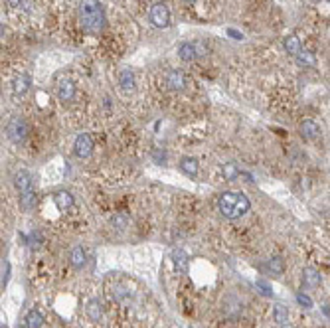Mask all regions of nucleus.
I'll list each match as a JSON object with an SVG mask.
<instances>
[{"mask_svg":"<svg viewBox=\"0 0 330 328\" xmlns=\"http://www.w3.org/2000/svg\"><path fill=\"white\" fill-rule=\"evenodd\" d=\"M77 20L85 34L99 36L105 28V10L99 0H79L77 4Z\"/></svg>","mask_w":330,"mask_h":328,"instance_id":"nucleus-1","label":"nucleus"},{"mask_svg":"<svg viewBox=\"0 0 330 328\" xmlns=\"http://www.w3.org/2000/svg\"><path fill=\"white\" fill-rule=\"evenodd\" d=\"M249 208H251V202L243 192L227 190L218 198V209L225 220H240L241 216L249 212Z\"/></svg>","mask_w":330,"mask_h":328,"instance_id":"nucleus-2","label":"nucleus"},{"mask_svg":"<svg viewBox=\"0 0 330 328\" xmlns=\"http://www.w3.org/2000/svg\"><path fill=\"white\" fill-rule=\"evenodd\" d=\"M6 136L14 143V145H22L28 136V123L22 119V117H10L8 123H6Z\"/></svg>","mask_w":330,"mask_h":328,"instance_id":"nucleus-3","label":"nucleus"},{"mask_svg":"<svg viewBox=\"0 0 330 328\" xmlns=\"http://www.w3.org/2000/svg\"><path fill=\"white\" fill-rule=\"evenodd\" d=\"M149 20L154 28H166L170 24V10L164 2H156L150 6Z\"/></svg>","mask_w":330,"mask_h":328,"instance_id":"nucleus-4","label":"nucleus"},{"mask_svg":"<svg viewBox=\"0 0 330 328\" xmlns=\"http://www.w3.org/2000/svg\"><path fill=\"white\" fill-rule=\"evenodd\" d=\"M95 149V143H93V136L89 133H79L74 140V154L77 158H89L91 152Z\"/></svg>","mask_w":330,"mask_h":328,"instance_id":"nucleus-5","label":"nucleus"},{"mask_svg":"<svg viewBox=\"0 0 330 328\" xmlns=\"http://www.w3.org/2000/svg\"><path fill=\"white\" fill-rule=\"evenodd\" d=\"M56 93H58V99H60L61 103H69V101H74L75 97V83L72 79L63 77L56 85Z\"/></svg>","mask_w":330,"mask_h":328,"instance_id":"nucleus-6","label":"nucleus"},{"mask_svg":"<svg viewBox=\"0 0 330 328\" xmlns=\"http://www.w3.org/2000/svg\"><path fill=\"white\" fill-rule=\"evenodd\" d=\"M14 186L20 194L30 192V190H34V176L28 170H18L14 174Z\"/></svg>","mask_w":330,"mask_h":328,"instance_id":"nucleus-7","label":"nucleus"},{"mask_svg":"<svg viewBox=\"0 0 330 328\" xmlns=\"http://www.w3.org/2000/svg\"><path fill=\"white\" fill-rule=\"evenodd\" d=\"M166 87L170 91H182L186 87V77L180 69H170L166 74Z\"/></svg>","mask_w":330,"mask_h":328,"instance_id":"nucleus-8","label":"nucleus"},{"mask_svg":"<svg viewBox=\"0 0 330 328\" xmlns=\"http://www.w3.org/2000/svg\"><path fill=\"white\" fill-rule=\"evenodd\" d=\"M85 314L91 322H101L103 320V304L99 298H89L85 304Z\"/></svg>","mask_w":330,"mask_h":328,"instance_id":"nucleus-9","label":"nucleus"},{"mask_svg":"<svg viewBox=\"0 0 330 328\" xmlns=\"http://www.w3.org/2000/svg\"><path fill=\"white\" fill-rule=\"evenodd\" d=\"M172 263H174V267H176L178 273L188 275V269H190V257H188V253H186L184 249H174V251H172Z\"/></svg>","mask_w":330,"mask_h":328,"instance_id":"nucleus-10","label":"nucleus"},{"mask_svg":"<svg viewBox=\"0 0 330 328\" xmlns=\"http://www.w3.org/2000/svg\"><path fill=\"white\" fill-rule=\"evenodd\" d=\"M299 133L304 140H316L320 136V127L316 125L315 121H302L299 127Z\"/></svg>","mask_w":330,"mask_h":328,"instance_id":"nucleus-11","label":"nucleus"},{"mask_svg":"<svg viewBox=\"0 0 330 328\" xmlns=\"http://www.w3.org/2000/svg\"><path fill=\"white\" fill-rule=\"evenodd\" d=\"M54 204L60 212H67V209L74 208V196L67 190H60V192L54 194Z\"/></svg>","mask_w":330,"mask_h":328,"instance_id":"nucleus-12","label":"nucleus"},{"mask_svg":"<svg viewBox=\"0 0 330 328\" xmlns=\"http://www.w3.org/2000/svg\"><path fill=\"white\" fill-rule=\"evenodd\" d=\"M69 263H72V267L74 269H83L85 267V263H87V251L81 247V245H75L74 249L69 251Z\"/></svg>","mask_w":330,"mask_h":328,"instance_id":"nucleus-13","label":"nucleus"},{"mask_svg":"<svg viewBox=\"0 0 330 328\" xmlns=\"http://www.w3.org/2000/svg\"><path fill=\"white\" fill-rule=\"evenodd\" d=\"M283 48H285V52L289 54V56L297 58V56H299V52L302 50L299 36H297V34H287L285 38H283Z\"/></svg>","mask_w":330,"mask_h":328,"instance_id":"nucleus-14","label":"nucleus"},{"mask_svg":"<svg viewBox=\"0 0 330 328\" xmlns=\"http://www.w3.org/2000/svg\"><path fill=\"white\" fill-rule=\"evenodd\" d=\"M12 91H14L16 97H22V95H26L28 91H30V77L26 74H20L14 77V81H12Z\"/></svg>","mask_w":330,"mask_h":328,"instance_id":"nucleus-15","label":"nucleus"},{"mask_svg":"<svg viewBox=\"0 0 330 328\" xmlns=\"http://www.w3.org/2000/svg\"><path fill=\"white\" fill-rule=\"evenodd\" d=\"M119 85H121V89L125 91V93H131V91H135V74H133V69H129V67L121 69V74H119Z\"/></svg>","mask_w":330,"mask_h":328,"instance_id":"nucleus-16","label":"nucleus"},{"mask_svg":"<svg viewBox=\"0 0 330 328\" xmlns=\"http://www.w3.org/2000/svg\"><path fill=\"white\" fill-rule=\"evenodd\" d=\"M178 58L182 61H194L198 58V50L194 42H182L178 45Z\"/></svg>","mask_w":330,"mask_h":328,"instance_id":"nucleus-17","label":"nucleus"},{"mask_svg":"<svg viewBox=\"0 0 330 328\" xmlns=\"http://www.w3.org/2000/svg\"><path fill=\"white\" fill-rule=\"evenodd\" d=\"M178 166H180V170L186 176H198L200 166H198V160H196L194 156H182Z\"/></svg>","mask_w":330,"mask_h":328,"instance_id":"nucleus-18","label":"nucleus"},{"mask_svg":"<svg viewBox=\"0 0 330 328\" xmlns=\"http://www.w3.org/2000/svg\"><path fill=\"white\" fill-rule=\"evenodd\" d=\"M302 283L307 285V287H311V289H316L318 285L322 283V275L313 267H307L302 271Z\"/></svg>","mask_w":330,"mask_h":328,"instance_id":"nucleus-19","label":"nucleus"},{"mask_svg":"<svg viewBox=\"0 0 330 328\" xmlns=\"http://www.w3.org/2000/svg\"><path fill=\"white\" fill-rule=\"evenodd\" d=\"M133 297H135V291H133V289L123 287V285L113 287V298L119 300V302H123V304H129V302L133 300Z\"/></svg>","mask_w":330,"mask_h":328,"instance_id":"nucleus-20","label":"nucleus"},{"mask_svg":"<svg viewBox=\"0 0 330 328\" xmlns=\"http://www.w3.org/2000/svg\"><path fill=\"white\" fill-rule=\"evenodd\" d=\"M24 326L26 328H42L44 326V314H42V311H38V309L28 311L26 318H24Z\"/></svg>","mask_w":330,"mask_h":328,"instance_id":"nucleus-21","label":"nucleus"},{"mask_svg":"<svg viewBox=\"0 0 330 328\" xmlns=\"http://www.w3.org/2000/svg\"><path fill=\"white\" fill-rule=\"evenodd\" d=\"M273 322H277L279 326L289 322V309L285 304H275L273 307Z\"/></svg>","mask_w":330,"mask_h":328,"instance_id":"nucleus-22","label":"nucleus"},{"mask_svg":"<svg viewBox=\"0 0 330 328\" xmlns=\"http://www.w3.org/2000/svg\"><path fill=\"white\" fill-rule=\"evenodd\" d=\"M20 206H22V209L30 212V209L36 206V192H34V190H30V192L20 194Z\"/></svg>","mask_w":330,"mask_h":328,"instance_id":"nucleus-23","label":"nucleus"},{"mask_svg":"<svg viewBox=\"0 0 330 328\" xmlns=\"http://www.w3.org/2000/svg\"><path fill=\"white\" fill-rule=\"evenodd\" d=\"M269 269H271V273H273V275H283V273H285V261H283V257H279V255L271 257Z\"/></svg>","mask_w":330,"mask_h":328,"instance_id":"nucleus-24","label":"nucleus"},{"mask_svg":"<svg viewBox=\"0 0 330 328\" xmlns=\"http://www.w3.org/2000/svg\"><path fill=\"white\" fill-rule=\"evenodd\" d=\"M111 225H113V229L123 231L129 227V218L125 214H115V216H111Z\"/></svg>","mask_w":330,"mask_h":328,"instance_id":"nucleus-25","label":"nucleus"},{"mask_svg":"<svg viewBox=\"0 0 330 328\" xmlns=\"http://www.w3.org/2000/svg\"><path fill=\"white\" fill-rule=\"evenodd\" d=\"M295 60L299 61V65H315L316 63V60H315V54L313 52H309V50H300L299 52V56L295 58Z\"/></svg>","mask_w":330,"mask_h":328,"instance_id":"nucleus-26","label":"nucleus"},{"mask_svg":"<svg viewBox=\"0 0 330 328\" xmlns=\"http://www.w3.org/2000/svg\"><path fill=\"white\" fill-rule=\"evenodd\" d=\"M222 170H224V176H225V178H227V180L238 178V176H240V174H241V170H240V168H238V166H235V164H233V162L224 164V168H222Z\"/></svg>","mask_w":330,"mask_h":328,"instance_id":"nucleus-27","label":"nucleus"},{"mask_svg":"<svg viewBox=\"0 0 330 328\" xmlns=\"http://www.w3.org/2000/svg\"><path fill=\"white\" fill-rule=\"evenodd\" d=\"M8 279H10V263H8V261H4V267H2V289L6 287Z\"/></svg>","mask_w":330,"mask_h":328,"instance_id":"nucleus-28","label":"nucleus"},{"mask_svg":"<svg viewBox=\"0 0 330 328\" xmlns=\"http://www.w3.org/2000/svg\"><path fill=\"white\" fill-rule=\"evenodd\" d=\"M297 300H299L304 309H311V307H313V300L309 297H304V295H297Z\"/></svg>","mask_w":330,"mask_h":328,"instance_id":"nucleus-29","label":"nucleus"},{"mask_svg":"<svg viewBox=\"0 0 330 328\" xmlns=\"http://www.w3.org/2000/svg\"><path fill=\"white\" fill-rule=\"evenodd\" d=\"M227 36H231L233 40H243V34L238 30H233V28H227Z\"/></svg>","mask_w":330,"mask_h":328,"instance_id":"nucleus-30","label":"nucleus"},{"mask_svg":"<svg viewBox=\"0 0 330 328\" xmlns=\"http://www.w3.org/2000/svg\"><path fill=\"white\" fill-rule=\"evenodd\" d=\"M6 4L10 8H18V6H22V0H6Z\"/></svg>","mask_w":330,"mask_h":328,"instance_id":"nucleus-31","label":"nucleus"},{"mask_svg":"<svg viewBox=\"0 0 330 328\" xmlns=\"http://www.w3.org/2000/svg\"><path fill=\"white\" fill-rule=\"evenodd\" d=\"M279 328H295V326H293V324H289V322H287V324H283V326H279Z\"/></svg>","mask_w":330,"mask_h":328,"instance_id":"nucleus-32","label":"nucleus"},{"mask_svg":"<svg viewBox=\"0 0 330 328\" xmlns=\"http://www.w3.org/2000/svg\"><path fill=\"white\" fill-rule=\"evenodd\" d=\"M184 2H186V4H194L196 0H184Z\"/></svg>","mask_w":330,"mask_h":328,"instance_id":"nucleus-33","label":"nucleus"},{"mask_svg":"<svg viewBox=\"0 0 330 328\" xmlns=\"http://www.w3.org/2000/svg\"><path fill=\"white\" fill-rule=\"evenodd\" d=\"M311 2H315V4H316V2H320V0H311Z\"/></svg>","mask_w":330,"mask_h":328,"instance_id":"nucleus-34","label":"nucleus"},{"mask_svg":"<svg viewBox=\"0 0 330 328\" xmlns=\"http://www.w3.org/2000/svg\"><path fill=\"white\" fill-rule=\"evenodd\" d=\"M326 2H330V0H326Z\"/></svg>","mask_w":330,"mask_h":328,"instance_id":"nucleus-35","label":"nucleus"}]
</instances>
